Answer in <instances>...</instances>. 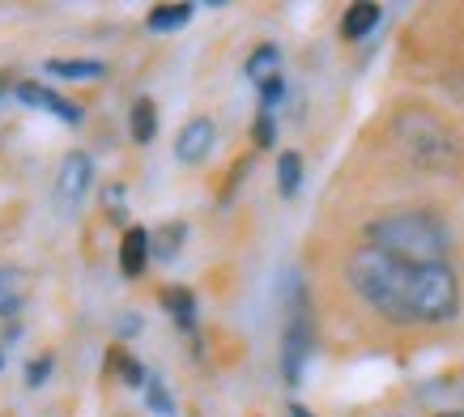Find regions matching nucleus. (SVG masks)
I'll list each match as a JSON object with an SVG mask.
<instances>
[{"label":"nucleus","instance_id":"6e6552de","mask_svg":"<svg viewBox=\"0 0 464 417\" xmlns=\"http://www.w3.org/2000/svg\"><path fill=\"white\" fill-rule=\"evenodd\" d=\"M150 256H154L150 230H141V226L124 230V243H120V268H124V277H141L145 265H150Z\"/></svg>","mask_w":464,"mask_h":417},{"label":"nucleus","instance_id":"423d86ee","mask_svg":"<svg viewBox=\"0 0 464 417\" xmlns=\"http://www.w3.org/2000/svg\"><path fill=\"white\" fill-rule=\"evenodd\" d=\"M213 145H218V124L205 120V115H197V120H188V124L179 128V137H175V158H179L183 167H197V162H205L213 153Z\"/></svg>","mask_w":464,"mask_h":417},{"label":"nucleus","instance_id":"f03ea898","mask_svg":"<svg viewBox=\"0 0 464 417\" xmlns=\"http://www.w3.org/2000/svg\"><path fill=\"white\" fill-rule=\"evenodd\" d=\"M366 247L388 251L405 265H448L451 235L426 208H392L366 222Z\"/></svg>","mask_w":464,"mask_h":417},{"label":"nucleus","instance_id":"f8f14e48","mask_svg":"<svg viewBox=\"0 0 464 417\" xmlns=\"http://www.w3.org/2000/svg\"><path fill=\"white\" fill-rule=\"evenodd\" d=\"M192 22V5H154L150 14H145V26L154 30V34H170V30H183Z\"/></svg>","mask_w":464,"mask_h":417},{"label":"nucleus","instance_id":"6ab92c4d","mask_svg":"<svg viewBox=\"0 0 464 417\" xmlns=\"http://www.w3.org/2000/svg\"><path fill=\"white\" fill-rule=\"evenodd\" d=\"M273 141H277V120L268 112H260L256 115V145H260V150H273Z\"/></svg>","mask_w":464,"mask_h":417},{"label":"nucleus","instance_id":"f3484780","mask_svg":"<svg viewBox=\"0 0 464 417\" xmlns=\"http://www.w3.org/2000/svg\"><path fill=\"white\" fill-rule=\"evenodd\" d=\"M145 409L158 417H175V401H170L162 375H150V383H145Z\"/></svg>","mask_w":464,"mask_h":417},{"label":"nucleus","instance_id":"ddd939ff","mask_svg":"<svg viewBox=\"0 0 464 417\" xmlns=\"http://www.w3.org/2000/svg\"><path fill=\"white\" fill-rule=\"evenodd\" d=\"M47 73L64 77V82H99L107 64L102 60H47Z\"/></svg>","mask_w":464,"mask_h":417},{"label":"nucleus","instance_id":"a878e982","mask_svg":"<svg viewBox=\"0 0 464 417\" xmlns=\"http://www.w3.org/2000/svg\"><path fill=\"white\" fill-rule=\"evenodd\" d=\"M290 413H295V417H311L307 409H303V404H290Z\"/></svg>","mask_w":464,"mask_h":417},{"label":"nucleus","instance_id":"0eeeda50","mask_svg":"<svg viewBox=\"0 0 464 417\" xmlns=\"http://www.w3.org/2000/svg\"><path fill=\"white\" fill-rule=\"evenodd\" d=\"M17 98L26 102V107H39V112H52L56 120L64 124H82V107L77 102H64L56 90H47V85H34V82H22L17 85Z\"/></svg>","mask_w":464,"mask_h":417},{"label":"nucleus","instance_id":"a211bd4d","mask_svg":"<svg viewBox=\"0 0 464 417\" xmlns=\"http://www.w3.org/2000/svg\"><path fill=\"white\" fill-rule=\"evenodd\" d=\"M111 362H115V371H120V379H124L128 388H145L150 383V371H145L137 358H124V354H111Z\"/></svg>","mask_w":464,"mask_h":417},{"label":"nucleus","instance_id":"4468645a","mask_svg":"<svg viewBox=\"0 0 464 417\" xmlns=\"http://www.w3.org/2000/svg\"><path fill=\"white\" fill-rule=\"evenodd\" d=\"M128 132H132V141H141V145H150V141L158 137V107L150 102V98H137V102H132Z\"/></svg>","mask_w":464,"mask_h":417},{"label":"nucleus","instance_id":"bb28decb","mask_svg":"<svg viewBox=\"0 0 464 417\" xmlns=\"http://www.w3.org/2000/svg\"><path fill=\"white\" fill-rule=\"evenodd\" d=\"M0 371H5V349H0Z\"/></svg>","mask_w":464,"mask_h":417},{"label":"nucleus","instance_id":"39448f33","mask_svg":"<svg viewBox=\"0 0 464 417\" xmlns=\"http://www.w3.org/2000/svg\"><path fill=\"white\" fill-rule=\"evenodd\" d=\"M90 183H94V162H90V153H69V158L60 162V175H56L60 213H72V208L82 205V196L90 192Z\"/></svg>","mask_w":464,"mask_h":417},{"label":"nucleus","instance_id":"9b49d317","mask_svg":"<svg viewBox=\"0 0 464 417\" xmlns=\"http://www.w3.org/2000/svg\"><path fill=\"white\" fill-rule=\"evenodd\" d=\"M162 306L170 311V320L179 324L183 333H197V298H192V290H183V286H170V290L162 294Z\"/></svg>","mask_w":464,"mask_h":417},{"label":"nucleus","instance_id":"1a4fd4ad","mask_svg":"<svg viewBox=\"0 0 464 417\" xmlns=\"http://www.w3.org/2000/svg\"><path fill=\"white\" fill-rule=\"evenodd\" d=\"M243 73H247V82H256V85L282 77V47H277V43H260L252 52V60L243 64Z\"/></svg>","mask_w":464,"mask_h":417},{"label":"nucleus","instance_id":"412c9836","mask_svg":"<svg viewBox=\"0 0 464 417\" xmlns=\"http://www.w3.org/2000/svg\"><path fill=\"white\" fill-rule=\"evenodd\" d=\"M47 375H52V354H43V358H34V362L26 366V383H30V388L47 383Z\"/></svg>","mask_w":464,"mask_h":417},{"label":"nucleus","instance_id":"dca6fc26","mask_svg":"<svg viewBox=\"0 0 464 417\" xmlns=\"http://www.w3.org/2000/svg\"><path fill=\"white\" fill-rule=\"evenodd\" d=\"M298 183H303V153L285 150L277 158V192L290 200V196H298Z\"/></svg>","mask_w":464,"mask_h":417},{"label":"nucleus","instance_id":"aec40b11","mask_svg":"<svg viewBox=\"0 0 464 417\" xmlns=\"http://www.w3.org/2000/svg\"><path fill=\"white\" fill-rule=\"evenodd\" d=\"M282 98H285V82H282V77H273V82H265V85H260V112L273 115V107H277Z\"/></svg>","mask_w":464,"mask_h":417},{"label":"nucleus","instance_id":"9d476101","mask_svg":"<svg viewBox=\"0 0 464 417\" xmlns=\"http://www.w3.org/2000/svg\"><path fill=\"white\" fill-rule=\"evenodd\" d=\"M383 22V9L380 5H350L345 9V17H341V34L345 39H366L371 30Z\"/></svg>","mask_w":464,"mask_h":417},{"label":"nucleus","instance_id":"5701e85b","mask_svg":"<svg viewBox=\"0 0 464 417\" xmlns=\"http://www.w3.org/2000/svg\"><path fill=\"white\" fill-rule=\"evenodd\" d=\"M141 328H145L141 315H124V320H120V336H137Z\"/></svg>","mask_w":464,"mask_h":417},{"label":"nucleus","instance_id":"7ed1b4c3","mask_svg":"<svg viewBox=\"0 0 464 417\" xmlns=\"http://www.w3.org/2000/svg\"><path fill=\"white\" fill-rule=\"evenodd\" d=\"M392 141H396V150L422 170L448 175V170H456L464 162L460 137L435 112H426V107H401L392 115Z\"/></svg>","mask_w":464,"mask_h":417},{"label":"nucleus","instance_id":"20e7f679","mask_svg":"<svg viewBox=\"0 0 464 417\" xmlns=\"http://www.w3.org/2000/svg\"><path fill=\"white\" fill-rule=\"evenodd\" d=\"M285 333H282V379L290 388L303 383V371L311 362V349H315V320L307 311V294H303V281L290 273V298H285Z\"/></svg>","mask_w":464,"mask_h":417},{"label":"nucleus","instance_id":"2eb2a0df","mask_svg":"<svg viewBox=\"0 0 464 417\" xmlns=\"http://www.w3.org/2000/svg\"><path fill=\"white\" fill-rule=\"evenodd\" d=\"M183 238H188V226H179V222L150 230V247H154V260H170V256L183 247Z\"/></svg>","mask_w":464,"mask_h":417},{"label":"nucleus","instance_id":"f257e3e1","mask_svg":"<svg viewBox=\"0 0 464 417\" xmlns=\"http://www.w3.org/2000/svg\"><path fill=\"white\" fill-rule=\"evenodd\" d=\"M345 281L392 324H443L460 311V281L451 265H405L388 251L358 247L345 265Z\"/></svg>","mask_w":464,"mask_h":417},{"label":"nucleus","instance_id":"393cba45","mask_svg":"<svg viewBox=\"0 0 464 417\" xmlns=\"http://www.w3.org/2000/svg\"><path fill=\"white\" fill-rule=\"evenodd\" d=\"M14 341H22V328H17V324H9V328H5V345H14Z\"/></svg>","mask_w":464,"mask_h":417},{"label":"nucleus","instance_id":"4be33fe9","mask_svg":"<svg viewBox=\"0 0 464 417\" xmlns=\"http://www.w3.org/2000/svg\"><path fill=\"white\" fill-rule=\"evenodd\" d=\"M107 200H111L115 218H124V188H120V183H111V188H107Z\"/></svg>","mask_w":464,"mask_h":417},{"label":"nucleus","instance_id":"b1692460","mask_svg":"<svg viewBox=\"0 0 464 417\" xmlns=\"http://www.w3.org/2000/svg\"><path fill=\"white\" fill-rule=\"evenodd\" d=\"M17 306H22L17 294H0V320H5V315H17Z\"/></svg>","mask_w":464,"mask_h":417}]
</instances>
